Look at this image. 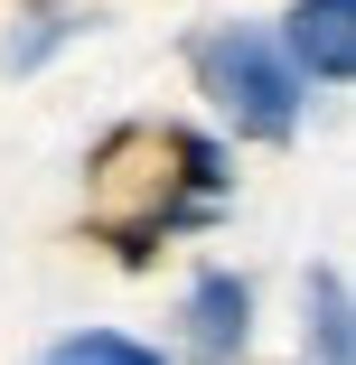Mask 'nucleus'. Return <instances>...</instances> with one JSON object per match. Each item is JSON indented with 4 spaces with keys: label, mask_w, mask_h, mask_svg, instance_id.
Segmentation results:
<instances>
[{
    "label": "nucleus",
    "mask_w": 356,
    "mask_h": 365,
    "mask_svg": "<svg viewBox=\"0 0 356 365\" xmlns=\"http://www.w3.org/2000/svg\"><path fill=\"white\" fill-rule=\"evenodd\" d=\"M38 365H169V356H160V346H141V337H113V328H85V337L47 346Z\"/></svg>",
    "instance_id": "4"
},
{
    "label": "nucleus",
    "mask_w": 356,
    "mask_h": 365,
    "mask_svg": "<svg viewBox=\"0 0 356 365\" xmlns=\"http://www.w3.org/2000/svg\"><path fill=\"white\" fill-rule=\"evenodd\" d=\"M244 328H253V290L235 272H206L188 290V365H235L244 356Z\"/></svg>",
    "instance_id": "2"
},
{
    "label": "nucleus",
    "mask_w": 356,
    "mask_h": 365,
    "mask_svg": "<svg viewBox=\"0 0 356 365\" xmlns=\"http://www.w3.org/2000/svg\"><path fill=\"white\" fill-rule=\"evenodd\" d=\"M310 300H319V365H347V281L319 272V281H310Z\"/></svg>",
    "instance_id": "5"
},
{
    "label": "nucleus",
    "mask_w": 356,
    "mask_h": 365,
    "mask_svg": "<svg viewBox=\"0 0 356 365\" xmlns=\"http://www.w3.org/2000/svg\"><path fill=\"white\" fill-rule=\"evenodd\" d=\"M347 19H356V0H300V10H291V47H281L291 76H300V66L319 85H347L356 76V29Z\"/></svg>",
    "instance_id": "3"
},
{
    "label": "nucleus",
    "mask_w": 356,
    "mask_h": 365,
    "mask_svg": "<svg viewBox=\"0 0 356 365\" xmlns=\"http://www.w3.org/2000/svg\"><path fill=\"white\" fill-rule=\"evenodd\" d=\"M56 38H66V19H56V10H38V19H29V38L10 47V66H38V56H47Z\"/></svg>",
    "instance_id": "6"
},
{
    "label": "nucleus",
    "mask_w": 356,
    "mask_h": 365,
    "mask_svg": "<svg viewBox=\"0 0 356 365\" xmlns=\"http://www.w3.org/2000/svg\"><path fill=\"white\" fill-rule=\"evenodd\" d=\"M197 76H206V94L235 113V131L291 140V122H300V76H291V56H281L272 38H253V29H206V38H197Z\"/></svg>",
    "instance_id": "1"
}]
</instances>
